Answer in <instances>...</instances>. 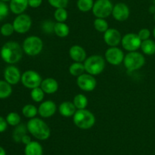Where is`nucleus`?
Wrapping results in <instances>:
<instances>
[{"label":"nucleus","mask_w":155,"mask_h":155,"mask_svg":"<svg viewBox=\"0 0 155 155\" xmlns=\"http://www.w3.org/2000/svg\"><path fill=\"white\" fill-rule=\"evenodd\" d=\"M22 46L15 41H9L5 43L0 50V56L5 62L10 65L17 63L22 59Z\"/></svg>","instance_id":"nucleus-1"},{"label":"nucleus","mask_w":155,"mask_h":155,"mask_svg":"<svg viewBox=\"0 0 155 155\" xmlns=\"http://www.w3.org/2000/svg\"><path fill=\"white\" fill-rule=\"evenodd\" d=\"M28 132L36 139L45 141L49 138L51 129L47 123L39 118L30 119L27 124Z\"/></svg>","instance_id":"nucleus-2"},{"label":"nucleus","mask_w":155,"mask_h":155,"mask_svg":"<svg viewBox=\"0 0 155 155\" xmlns=\"http://www.w3.org/2000/svg\"><path fill=\"white\" fill-rule=\"evenodd\" d=\"M73 121L77 128L86 130L91 129L95 125V116L86 109H77L73 115Z\"/></svg>","instance_id":"nucleus-3"},{"label":"nucleus","mask_w":155,"mask_h":155,"mask_svg":"<svg viewBox=\"0 0 155 155\" xmlns=\"http://www.w3.org/2000/svg\"><path fill=\"white\" fill-rule=\"evenodd\" d=\"M85 71L92 75H98L105 68V60L99 55H92L84 61Z\"/></svg>","instance_id":"nucleus-4"},{"label":"nucleus","mask_w":155,"mask_h":155,"mask_svg":"<svg viewBox=\"0 0 155 155\" xmlns=\"http://www.w3.org/2000/svg\"><path fill=\"white\" fill-rule=\"evenodd\" d=\"M24 53L30 56L39 55L43 49V42L37 36H29L24 40L22 45Z\"/></svg>","instance_id":"nucleus-5"},{"label":"nucleus","mask_w":155,"mask_h":155,"mask_svg":"<svg viewBox=\"0 0 155 155\" xmlns=\"http://www.w3.org/2000/svg\"><path fill=\"white\" fill-rule=\"evenodd\" d=\"M145 63V56L139 52H129L125 56L124 64L129 71L140 69Z\"/></svg>","instance_id":"nucleus-6"},{"label":"nucleus","mask_w":155,"mask_h":155,"mask_svg":"<svg viewBox=\"0 0 155 155\" xmlns=\"http://www.w3.org/2000/svg\"><path fill=\"white\" fill-rule=\"evenodd\" d=\"M114 5L110 0H96L94 2L92 13L96 18H104L112 15Z\"/></svg>","instance_id":"nucleus-7"},{"label":"nucleus","mask_w":155,"mask_h":155,"mask_svg":"<svg viewBox=\"0 0 155 155\" xmlns=\"http://www.w3.org/2000/svg\"><path fill=\"white\" fill-rule=\"evenodd\" d=\"M21 81L24 87L32 90L40 87L42 78L37 71L34 70H27L21 75Z\"/></svg>","instance_id":"nucleus-8"},{"label":"nucleus","mask_w":155,"mask_h":155,"mask_svg":"<svg viewBox=\"0 0 155 155\" xmlns=\"http://www.w3.org/2000/svg\"><path fill=\"white\" fill-rule=\"evenodd\" d=\"M12 24L15 32L18 33H25L28 32L31 27L32 19L28 15L23 13L17 15Z\"/></svg>","instance_id":"nucleus-9"},{"label":"nucleus","mask_w":155,"mask_h":155,"mask_svg":"<svg viewBox=\"0 0 155 155\" xmlns=\"http://www.w3.org/2000/svg\"><path fill=\"white\" fill-rule=\"evenodd\" d=\"M142 41L138 36V33H129L124 35L121 40V45L124 50L129 52H135L141 47Z\"/></svg>","instance_id":"nucleus-10"},{"label":"nucleus","mask_w":155,"mask_h":155,"mask_svg":"<svg viewBox=\"0 0 155 155\" xmlns=\"http://www.w3.org/2000/svg\"><path fill=\"white\" fill-rule=\"evenodd\" d=\"M125 56L122 50L118 47H110L106 50L104 58L109 64L112 65H119L124 62Z\"/></svg>","instance_id":"nucleus-11"},{"label":"nucleus","mask_w":155,"mask_h":155,"mask_svg":"<svg viewBox=\"0 0 155 155\" xmlns=\"http://www.w3.org/2000/svg\"><path fill=\"white\" fill-rule=\"evenodd\" d=\"M77 86L83 90V91H92L95 90L97 85L96 79L93 75L88 73H83V74L77 77Z\"/></svg>","instance_id":"nucleus-12"},{"label":"nucleus","mask_w":155,"mask_h":155,"mask_svg":"<svg viewBox=\"0 0 155 155\" xmlns=\"http://www.w3.org/2000/svg\"><path fill=\"white\" fill-rule=\"evenodd\" d=\"M130 10L129 6L124 2H118L114 5L112 15L117 21H124L130 17Z\"/></svg>","instance_id":"nucleus-13"},{"label":"nucleus","mask_w":155,"mask_h":155,"mask_svg":"<svg viewBox=\"0 0 155 155\" xmlns=\"http://www.w3.org/2000/svg\"><path fill=\"white\" fill-rule=\"evenodd\" d=\"M21 75L19 68L15 65H8L4 71L5 81L11 85L17 84L21 81Z\"/></svg>","instance_id":"nucleus-14"},{"label":"nucleus","mask_w":155,"mask_h":155,"mask_svg":"<svg viewBox=\"0 0 155 155\" xmlns=\"http://www.w3.org/2000/svg\"><path fill=\"white\" fill-rule=\"evenodd\" d=\"M122 36L120 32L114 28H108L104 33V40L107 46L110 47L117 46L121 43Z\"/></svg>","instance_id":"nucleus-15"},{"label":"nucleus","mask_w":155,"mask_h":155,"mask_svg":"<svg viewBox=\"0 0 155 155\" xmlns=\"http://www.w3.org/2000/svg\"><path fill=\"white\" fill-rule=\"evenodd\" d=\"M57 110V106L52 100H45L42 102L38 108V113L42 118H49L54 115Z\"/></svg>","instance_id":"nucleus-16"},{"label":"nucleus","mask_w":155,"mask_h":155,"mask_svg":"<svg viewBox=\"0 0 155 155\" xmlns=\"http://www.w3.org/2000/svg\"><path fill=\"white\" fill-rule=\"evenodd\" d=\"M69 56L74 62H83L86 59V52L81 46L74 45L70 48Z\"/></svg>","instance_id":"nucleus-17"},{"label":"nucleus","mask_w":155,"mask_h":155,"mask_svg":"<svg viewBox=\"0 0 155 155\" xmlns=\"http://www.w3.org/2000/svg\"><path fill=\"white\" fill-rule=\"evenodd\" d=\"M40 88L45 92V94H51L57 92L58 90L59 85L57 81L54 78H47L42 80Z\"/></svg>","instance_id":"nucleus-18"},{"label":"nucleus","mask_w":155,"mask_h":155,"mask_svg":"<svg viewBox=\"0 0 155 155\" xmlns=\"http://www.w3.org/2000/svg\"><path fill=\"white\" fill-rule=\"evenodd\" d=\"M29 6L28 0H11L9 9L15 15L23 14Z\"/></svg>","instance_id":"nucleus-19"},{"label":"nucleus","mask_w":155,"mask_h":155,"mask_svg":"<svg viewBox=\"0 0 155 155\" xmlns=\"http://www.w3.org/2000/svg\"><path fill=\"white\" fill-rule=\"evenodd\" d=\"M59 112L64 117H71L77 110L74 103L71 101H64L58 107Z\"/></svg>","instance_id":"nucleus-20"},{"label":"nucleus","mask_w":155,"mask_h":155,"mask_svg":"<svg viewBox=\"0 0 155 155\" xmlns=\"http://www.w3.org/2000/svg\"><path fill=\"white\" fill-rule=\"evenodd\" d=\"M24 154L25 155H42L43 154V148L40 143L36 141H30L29 144L25 145L24 148Z\"/></svg>","instance_id":"nucleus-21"},{"label":"nucleus","mask_w":155,"mask_h":155,"mask_svg":"<svg viewBox=\"0 0 155 155\" xmlns=\"http://www.w3.org/2000/svg\"><path fill=\"white\" fill-rule=\"evenodd\" d=\"M54 33L59 37H66L70 33V28L64 22H56L54 27Z\"/></svg>","instance_id":"nucleus-22"},{"label":"nucleus","mask_w":155,"mask_h":155,"mask_svg":"<svg viewBox=\"0 0 155 155\" xmlns=\"http://www.w3.org/2000/svg\"><path fill=\"white\" fill-rule=\"evenodd\" d=\"M140 48L145 55L152 56L155 54V42L152 40L148 39L142 41Z\"/></svg>","instance_id":"nucleus-23"},{"label":"nucleus","mask_w":155,"mask_h":155,"mask_svg":"<svg viewBox=\"0 0 155 155\" xmlns=\"http://www.w3.org/2000/svg\"><path fill=\"white\" fill-rule=\"evenodd\" d=\"M27 126H24L23 124H19L18 126H15V130L13 131L12 137L15 142H21L23 136L27 134Z\"/></svg>","instance_id":"nucleus-24"},{"label":"nucleus","mask_w":155,"mask_h":155,"mask_svg":"<svg viewBox=\"0 0 155 155\" xmlns=\"http://www.w3.org/2000/svg\"><path fill=\"white\" fill-rule=\"evenodd\" d=\"M84 64L83 62H74L71 64L69 67V72L71 75L79 77L80 75L83 74L85 72Z\"/></svg>","instance_id":"nucleus-25"},{"label":"nucleus","mask_w":155,"mask_h":155,"mask_svg":"<svg viewBox=\"0 0 155 155\" xmlns=\"http://www.w3.org/2000/svg\"><path fill=\"white\" fill-rule=\"evenodd\" d=\"M12 88L6 81L0 80V99H6L11 96Z\"/></svg>","instance_id":"nucleus-26"},{"label":"nucleus","mask_w":155,"mask_h":155,"mask_svg":"<svg viewBox=\"0 0 155 155\" xmlns=\"http://www.w3.org/2000/svg\"><path fill=\"white\" fill-rule=\"evenodd\" d=\"M73 103L77 109H86L88 105V99L84 94H78L74 97Z\"/></svg>","instance_id":"nucleus-27"},{"label":"nucleus","mask_w":155,"mask_h":155,"mask_svg":"<svg viewBox=\"0 0 155 155\" xmlns=\"http://www.w3.org/2000/svg\"><path fill=\"white\" fill-rule=\"evenodd\" d=\"M37 113L38 109L33 104H27L22 108V114L26 118H35Z\"/></svg>","instance_id":"nucleus-28"},{"label":"nucleus","mask_w":155,"mask_h":155,"mask_svg":"<svg viewBox=\"0 0 155 155\" xmlns=\"http://www.w3.org/2000/svg\"><path fill=\"white\" fill-rule=\"evenodd\" d=\"M94 0H78L77 6L82 12H88L92 10L94 5Z\"/></svg>","instance_id":"nucleus-29"},{"label":"nucleus","mask_w":155,"mask_h":155,"mask_svg":"<svg viewBox=\"0 0 155 155\" xmlns=\"http://www.w3.org/2000/svg\"><path fill=\"white\" fill-rule=\"evenodd\" d=\"M94 27L96 30L98 32H101V33H104L108 30V23L107 22L104 18H96L93 22Z\"/></svg>","instance_id":"nucleus-30"},{"label":"nucleus","mask_w":155,"mask_h":155,"mask_svg":"<svg viewBox=\"0 0 155 155\" xmlns=\"http://www.w3.org/2000/svg\"><path fill=\"white\" fill-rule=\"evenodd\" d=\"M30 97L33 101L39 103V102H42L43 100L44 97H45V92L42 91L40 87H38V88H33L31 90Z\"/></svg>","instance_id":"nucleus-31"},{"label":"nucleus","mask_w":155,"mask_h":155,"mask_svg":"<svg viewBox=\"0 0 155 155\" xmlns=\"http://www.w3.org/2000/svg\"><path fill=\"white\" fill-rule=\"evenodd\" d=\"M54 18L57 22H65L68 18V11L64 8L56 9L54 12Z\"/></svg>","instance_id":"nucleus-32"},{"label":"nucleus","mask_w":155,"mask_h":155,"mask_svg":"<svg viewBox=\"0 0 155 155\" xmlns=\"http://www.w3.org/2000/svg\"><path fill=\"white\" fill-rule=\"evenodd\" d=\"M8 124L12 126H17L21 122V116L16 112H11L7 115L5 118Z\"/></svg>","instance_id":"nucleus-33"},{"label":"nucleus","mask_w":155,"mask_h":155,"mask_svg":"<svg viewBox=\"0 0 155 155\" xmlns=\"http://www.w3.org/2000/svg\"><path fill=\"white\" fill-rule=\"evenodd\" d=\"M15 32L13 24L11 23H5L0 27V33L4 36H9Z\"/></svg>","instance_id":"nucleus-34"},{"label":"nucleus","mask_w":155,"mask_h":155,"mask_svg":"<svg viewBox=\"0 0 155 155\" xmlns=\"http://www.w3.org/2000/svg\"><path fill=\"white\" fill-rule=\"evenodd\" d=\"M48 2L50 5L55 9L61 8L66 9L69 3V0H48Z\"/></svg>","instance_id":"nucleus-35"},{"label":"nucleus","mask_w":155,"mask_h":155,"mask_svg":"<svg viewBox=\"0 0 155 155\" xmlns=\"http://www.w3.org/2000/svg\"><path fill=\"white\" fill-rule=\"evenodd\" d=\"M55 23L53 22L51 20H46V21H44L42 24V30L45 33H51L54 32V27Z\"/></svg>","instance_id":"nucleus-36"},{"label":"nucleus","mask_w":155,"mask_h":155,"mask_svg":"<svg viewBox=\"0 0 155 155\" xmlns=\"http://www.w3.org/2000/svg\"><path fill=\"white\" fill-rule=\"evenodd\" d=\"M9 7L4 2L0 0V21L6 18L9 13Z\"/></svg>","instance_id":"nucleus-37"},{"label":"nucleus","mask_w":155,"mask_h":155,"mask_svg":"<svg viewBox=\"0 0 155 155\" xmlns=\"http://www.w3.org/2000/svg\"><path fill=\"white\" fill-rule=\"evenodd\" d=\"M138 36H139V37L140 38L142 41L146 40L149 39L150 36H151V32L148 29L142 28L138 33Z\"/></svg>","instance_id":"nucleus-38"},{"label":"nucleus","mask_w":155,"mask_h":155,"mask_svg":"<svg viewBox=\"0 0 155 155\" xmlns=\"http://www.w3.org/2000/svg\"><path fill=\"white\" fill-rule=\"evenodd\" d=\"M8 122L5 119L3 118L2 116H0V133H2L7 129Z\"/></svg>","instance_id":"nucleus-39"},{"label":"nucleus","mask_w":155,"mask_h":155,"mask_svg":"<svg viewBox=\"0 0 155 155\" xmlns=\"http://www.w3.org/2000/svg\"><path fill=\"white\" fill-rule=\"evenodd\" d=\"M42 0H28V5L33 9L39 8L42 5Z\"/></svg>","instance_id":"nucleus-40"},{"label":"nucleus","mask_w":155,"mask_h":155,"mask_svg":"<svg viewBox=\"0 0 155 155\" xmlns=\"http://www.w3.org/2000/svg\"><path fill=\"white\" fill-rule=\"evenodd\" d=\"M31 141V138H30V136H29L27 134H26L25 135H24L22 138V139H21V142L23 143V144H24L25 145H27V144H29V143Z\"/></svg>","instance_id":"nucleus-41"},{"label":"nucleus","mask_w":155,"mask_h":155,"mask_svg":"<svg viewBox=\"0 0 155 155\" xmlns=\"http://www.w3.org/2000/svg\"><path fill=\"white\" fill-rule=\"evenodd\" d=\"M0 155H6L5 150L1 146H0Z\"/></svg>","instance_id":"nucleus-42"},{"label":"nucleus","mask_w":155,"mask_h":155,"mask_svg":"<svg viewBox=\"0 0 155 155\" xmlns=\"http://www.w3.org/2000/svg\"><path fill=\"white\" fill-rule=\"evenodd\" d=\"M149 10H150V12H151V13H154V14L155 13V5H154L150 7Z\"/></svg>","instance_id":"nucleus-43"},{"label":"nucleus","mask_w":155,"mask_h":155,"mask_svg":"<svg viewBox=\"0 0 155 155\" xmlns=\"http://www.w3.org/2000/svg\"><path fill=\"white\" fill-rule=\"evenodd\" d=\"M1 1L4 2H10L11 0H1Z\"/></svg>","instance_id":"nucleus-44"},{"label":"nucleus","mask_w":155,"mask_h":155,"mask_svg":"<svg viewBox=\"0 0 155 155\" xmlns=\"http://www.w3.org/2000/svg\"><path fill=\"white\" fill-rule=\"evenodd\" d=\"M153 34H154V38H155V27H154V30H153Z\"/></svg>","instance_id":"nucleus-45"},{"label":"nucleus","mask_w":155,"mask_h":155,"mask_svg":"<svg viewBox=\"0 0 155 155\" xmlns=\"http://www.w3.org/2000/svg\"><path fill=\"white\" fill-rule=\"evenodd\" d=\"M153 3H154V5H155V0H153Z\"/></svg>","instance_id":"nucleus-46"},{"label":"nucleus","mask_w":155,"mask_h":155,"mask_svg":"<svg viewBox=\"0 0 155 155\" xmlns=\"http://www.w3.org/2000/svg\"><path fill=\"white\" fill-rule=\"evenodd\" d=\"M154 21H155V13H154Z\"/></svg>","instance_id":"nucleus-47"}]
</instances>
